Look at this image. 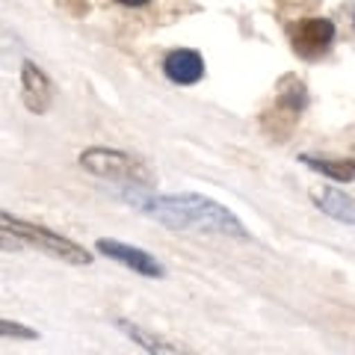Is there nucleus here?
I'll return each instance as SVG.
<instances>
[{
  "instance_id": "9d476101",
  "label": "nucleus",
  "mask_w": 355,
  "mask_h": 355,
  "mask_svg": "<svg viewBox=\"0 0 355 355\" xmlns=\"http://www.w3.org/2000/svg\"><path fill=\"white\" fill-rule=\"evenodd\" d=\"M299 163L308 166L311 172L329 178L335 184H352L355 181V157H317V154H299Z\"/></svg>"
},
{
  "instance_id": "39448f33",
  "label": "nucleus",
  "mask_w": 355,
  "mask_h": 355,
  "mask_svg": "<svg viewBox=\"0 0 355 355\" xmlns=\"http://www.w3.org/2000/svg\"><path fill=\"white\" fill-rule=\"evenodd\" d=\"M95 249H98V254H104V258L128 266L130 272L142 275V279H166V266L154 258L151 252L133 246V243H121L116 237H101L95 243Z\"/></svg>"
},
{
  "instance_id": "6e6552de",
  "label": "nucleus",
  "mask_w": 355,
  "mask_h": 355,
  "mask_svg": "<svg viewBox=\"0 0 355 355\" xmlns=\"http://www.w3.org/2000/svg\"><path fill=\"white\" fill-rule=\"evenodd\" d=\"M163 74H166V80L175 86H193L205 77V60H202V53L193 48L169 51L163 60Z\"/></svg>"
},
{
  "instance_id": "0eeeda50",
  "label": "nucleus",
  "mask_w": 355,
  "mask_h": 355,
  "mask_svg": "<svg viewBox=\"0 0 355 355\" xmlns=\"http://www.w3.org/2000/svg\"><path fill=\"white\" fill-rule=\"evenodd\" d=\"M116 329H119L130 343H137V347H139L142 352H148V355H196V352L187 349L184 343L163 338V335H157V331H151V329H146V326L133 323V320H116Z\"/></svg>"
},
{
  "instance_id": "9b49d317",
  "label": "nucleus",
  "mask_w": 355,
  "mask_h": 355,
  "mask_svg": "<svg viewBox=\"0 0 355 355\" xmlns=\"http://www.w3.org/2000/svg\"><path fill=\"white\" fill-rule=\"evenodd\" d=\"M275 113H284L287 121H293L302 116V110L308 107V92L299 77H284L279 86V95H275Z\"/></svg>"
},
{
  "instance_id": "7ed1b4c3",
  "label": "nucleus",
  "mask_w": 355,
  "mask_h": 355,
  "mask_svg": "<svg viewBox=\"0 0 355 355\" xmlns=\"http://www.w3.org/2000/svg\"><path fill=\"white\" fill-rule=\"evenodd\" d=\"M77 163H80L89 175L110 181V184H119L121 190H154V184H157V175H154L148 160L133 151L92 146V148L80 151Z\"/></svg>"
},
{
  "instance_id": "f257e3e1",
  "label": "nucleus",
  "mask_w": 355,
  "mask_h": 355,
  "mask_svg": "<svg viewBox=\"0 0 355 355\" xmlns=\"http://www.w3.org/2000/svg\"><path fill=\"white\" fill-rule=\"evenodd\" d=\"M125 198L160 225L172 231H202V234H222L249 240L246 225L225 205L198 193H151V190H125Z\"/></svg>"
},
{
  "instance_id": "423d86ee",
  "label": "nucleus",
  "mask_w": 355,
  "mask_h": 355,
  "mask_svg": "<svg viewBox=\"0 0 355 355\" xmlns=\"http://www.w3.org/2000/svg\"><path fill=\"white\" fill-rule=\"evenodd\" d=\"M21 101L30 113H48V107L53 104V86H51V77L44 74L36 62H24L21 65Z\"/></svg>"
},
{
  "instance_id": "20e7f679",
  "label": "nucleus",
  "mask_w": 355,
  "mask_h": 355,
  "mask_svg": "<svg viewBox=\"0 0 355 355\" xmlns=\"http://www.w3.org/2000/svg\"><path fill=\"white\" fill-rule=\"evenodd\" d=\"M287 36H291V48L299 57L305 62H314L331 48L338 30L329 18H299L287 27Z\"/></svg>"
},
{
  "instance_id": "f03ea898",
  "label": "nucleus",
  "mask_w": 355,
  "mask_h": 355,
  "mask_svg": "<svg viewBox=\"0 0 355 355\" xmlns=\"http://www.w3.org/2000/svg\"><path fill=\"white\" fill-rule=\"evenodd\" d=\"M0 222H3V246L12 252L18 246H27V249H39L51 258H57L62 263H71V266H89L95 261V254L83 249L80 243H74L71 237L60 234V231H51L48 225H39V222H27V219H18L12 214H0Z\"/></svg>"
},
{
  "instance_id": "ddd939ff",
  "label": "nucleus",
  "mask_w": 355,
  "mask_h": 355,
  "mask_svg": "<svg viewBox=\"0 0 355 355\" xmlns=\"http://www.w3.org/2000/svg\"><path fill=\"white\" fill-rule=\"evenodd\" d=\"M116 3H121V6H146V3H151V0H116Z\"/></svg>"
},
{
  "instance_id": "f8f14e48",
  "label": "nucleus",
  "mask_w": 355,
  "mask_h": 355,
  "mask_svg": "<svg viewBox=\"0 0 355 355\" xmlns=\"http://www.w3.org/2000/svg\"><path fill=\"white\" fill-rule=\"evenodd\" d=\"M0 335H3V338H15V340H39L36 329H30L24 323H15V320H0Z\"/></svg>"
},
{
  "instance_id": "1a4fd4ad",
  "label": "nucleus",
  "mask_w": 355,
  "mask_h": 355,
  "mask_svg": "<svg viewBox=\"0 0 355 355\" xmlns=\"http://www.w3.org/2000/svg\"><path fill=\"white\" fill-rule=\"evenodd\" d=\"M311 202H314L317 210H323L329 219L355 228V198L338 190V187H314L311 190Z\"/></svg>"
}]
</instances>
